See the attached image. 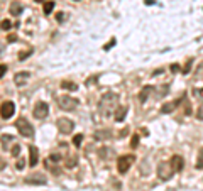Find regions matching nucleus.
I'll return each mask as SVG.
<instances>
[{
	"label": "nucleus",
	"instance_id": "40",
	"mask_svg": "<svg viewBox=\"0 0 203 191\" xmlns=\"http://www.w3.org/2000/svg\"><path fill=\"white\" fill-rule=\"evenodd\" d=\"M36 2H44V0H36Z\"/></svg>",
	"mask_w": 203,
	"mask_h": 191
},
{
	"label": "nucleus",
	"instance_id": "36",
	"mask_svg": "<svg viewBox=\"0 0 203 191\" xmlns=\"http://www.w3.org/2000/svg\"><path fill=\"white\" fill-rule=\"evenodd\" d=\"M5 166H7V162H5V161H4V159H0V171L4 169Z\"/></svg>",
	"mask_w": 203,
	"mask_h": 191
},
{
	"label": "nucleus",
	"instance_id": "34",
	"mask_svg": "<svg viewBox=\"0 0 203 191\" xmlns=\"http://www.w3.org/2000/svg\"><path fill=\"white\" fill-rule=\"evenodd\" d=\"M24 166H26V164H24V161L21 159V161L17 162V169H19V171H22V169H24Z\"/></svg>",
	"mask_w": 203,
	"mask_h": 191
},
{
	"label": "nucleus",
	"instance_id": "37",
	"mask_svg": "<svg viewBox=\"0 0 203 191\" xmlns=\"http://www.w3.org/2000/svg\"><path fill=\"white\" fill-rule=\"evenodd\" d=\"M127 132H129V130H127V129H124V130L120 132V137H125V134H127Z\"/></svg>",
	"mask_w": 203,
	"mask_h": 191
},
{
	"label": "nucleus",
	"instance_id": "20",
	"mask_svg": "<svg viewBox=\"0 0 203 191\" xmlns=\"http://www.w3.org/2000/svg\"><path fill=\"white\" fill-rule=\"evenodd\" d=\"M183 102H185V115H191V105L186 100V97H183Z\"/></svg>",
	"mask_w": 203,
	"mask_h": 191
},
{
	"label": "nucleus",
	"instance_id": "10",
	"mask_svg": "<svg viewBox=\"0 0 203 191\" xmlns=\"http://www.w3.org/2000/svg\"><path fill=\"white\" fill-rule=\"evenodd\" d=\"M26 183H29V184H46V183H48V179H46V176H43L41 173H36V174L27 176Z\"/></svg>",
	"mask_w": 203,
	"mask_h": 191
},
{
	"label": "nucleus",
	"instance_id": "18",
	"mask_svg": "<svg viewBox=\"0 0 203 191\" xmlns=\"http://www.w3.org/2000/svg\"><path fill=\"white\" fill-rule=\"evenodd\" d=\"M151 91H154V88L152 86H144L142 88V91H141V95H139V98H141V102H146L147 100V97H149V93Z\"/></svg>",
	"mask_w": 203,
	"mask_h": 191
},
{
	"label": "nucleus",
	"instance_id": "21",
	"mask_svg": "<svg viewBox=\"0 0 203 191\" xmlns=\"http://www.w3.org/2000/svg\"><path fill=\"white\" fill-rule=\"evenodd\" d=\"M196 167H198V169H203V149L200 151V154H198V159H196Z\"/></svg>",
	"mask_w": 203,
	"mask_h": 191
},
{
	"label": "nucleus",
	"instance_id": "4",
	"mask_svg": "<svg viewBox=\"0 0 203 191\" xmlns=\"http://www.w3.org/2000/svg\"><path fill=\"white\" fill-rule=\"evenodd\" d=\"M173 167H171V164H169V161H163L157 164V176H159L163 181H168V179L173 178Z\"/></svg>",
	"mask_w": 203,
	"mask_h": 191
},
{
	"label": "nucleus",
	"instance_id": "13",
	"mask_svg": "<svg viewBox=\"0 0 203 191\" xmlns=\"http://www.w3.org/2000/svg\"><path fill=\"white\" fill-rule=\"evenodd\" d=\"M127 115V108L125 107H117V110L113 112V117H115V122H124Z\"/></svg>",
	"mask_w": 203,
	"mask_h": 191
},
{
	"label": "nucleus",
	"instance_id": "8",
	"mask_svg": "<svg viewBox=\"0 0 203 191\" xmlns=\"http://www.w3.org/2000/svg\"><path fill=\"white\" fill-rule=\"evenodd\" d=\"M58 129L61 134H71L75 129V122H71L69 119H59L58 120Z\"/></svg>",
	"mask_w": 203,
	"mask_h": 191
},
{
	"label": "nucleus",
	"instance_id": "5",
	"mask_svg": "<svg viewBox=\"0 0 203 191\" xmlns=\"http://www.w3.org/2000/svg\"><path fill=\"white\" fill-rule=\"evenodd\" d=\"M135 161V157L132 156V154H127V156H120L119 159H117V169H119V173L120 174H125L127 171L130 169V166H132V162Z\"/></svg>",
	"mask_w": 203,
	"mask_h": 191
},
{
	"label": "nucleus",
	"instance_id": "24",
	"mask_svg": "<svg viewBox=\"0 0 203 191\" xmlns=\"http://www.w3.org/2000/svg\"><path fill=\"white\" fill-rule=\"evenodd\" d=\"M196 119L198 120H203V103L196 108Z\"/></svg>",
	"mask_w": 203,
	"mask_h": 191
},
{
	"label": "nucleus",
	"instance_id": "41",
	"mask_svg": "<svg viewBox=\"0 0 203 191\" xmlns=\"http://www.w3.org/2000/svg\"><path fill=\"white\" fill-rule=\"evenodd\" d=\"M75 2H80V0H75Z\"/></svg>",
	"mask_w": 203,
	"mask_h": 191
},
{
	"label": "nucleus",
	"instance_id": "17",
	"mask_svg": "<svg viewBox=\"0 0 203 191\" xmlns=\"http://www.w3.org/2000/svg\"><path fill=\"white\" fill-rule=\"evenodd\" d=\"M61 88L63 90H68V91H76V83L73 81H61Z\"/></svg>",
	"mask_w": 203,
	"mask_h": 191
},
{
	"label": "nucleus",
	"instance_id": "35",
	"mask_svg": "<svg viewBox=\"0 0 203 191\" xmlns=\"http://www.w3.org/2000/svg\"><path fill=\"white\" fill-rule=\"evenodd\" d=\"M56 19H58V21H65V14H63V12H59V14H58V15H56Z\"/></svg>",
	"mask_w": 203,
	"mask_h": 191
},
{
	"label": "nucleus",
	"instance_id": "19",
	"mask_svg": "<svg viewBox=\"0 0 203 191\" xmlns=\"http://www.w3.org/2000/svg\"><path fill=\"white\" fill-rule=\"evenodd\" d=\"M52 9H54V2H52V0H48V2L44 4V7H43L44 14H51Z\"/></svg>",
	"mask_w": 203,
	"mask_h": 191
},
{
	"label": "nucleus",
	"instance_id": "39",
	"mask_svg": "<svg viewBox=\"0 0 203 191\" xmlns=\"http://www.w3.org/2000/svg\"><path fill=\"white\" fill-rule=\"evenodd\" d=\"M146 4L147 5H152V4H154V0H146Z\"/></svg>",
	"mask_w": 203,
	"mask_h": 191
},
{
	"label": "nucleus",
	"instance_id": "26",
	"mask_svg": "<svg viewBox=\"0 0 203 191\" xmlns=\"http://www.w3.org/2000/svg\"><path fill=\"white\" fill-rule=\"evenodd\" d=\"M169 90V85H164L163 88H161V91H159V95H157V98H163V97H166V91Z\"/></svg>",
	"mask_w": 203,
	"mask_h": 191
},
{
	"label": "nucleus",
	"instance_id": "11",
	"mask_svg": "<svg viewBox=\"0 0 203 191\" xmlns=\"http://www.w3.org/2000/svg\"><path fill=\"white\" fill-rule=\"evenodd\" d=\"M39 162V149L36 145H29V164L34 167Z\"/></svg>",
	"mask_w": 203,
	"mask_h": 191
},
{
	"label": "nucleus",
	"instance_id": "27",
	"mask_svg": "<svg viewBox=\"0 0 203 191\" xmlns=\"http://www.w3.org/2000/svg\"><path fill=\"white\" fill-rule=\"evenodd\" d=\"M19 154H21V145H14V147H12V156L17 157Z\"/></svg>",
	"mask_w": 203,
	"mask_h": 191
},
{
	"label": "nucleus",
	"instance_id": "2",
	"mask_svg": "<svg viewBox=\"0 0 203 191\" xmlns=\"http://www.w3.org/2000/svg\"><path fill=\"white\" fill-rule=\"evenodd\" d=\"M56 102H58L61 110H65V112H73L78 107V100L73 97H69V95H61V97H58Z\"/></svg>",
	"mask_w": 203,
	"mask_h": 191
},
{
	"label": "nucleus",
	"instance_id": "12",
	"mask_svg": "<svg viewBox=\"0 0 203 191\" xmlns=\"http://www.w3.org/2000/svg\"><path fill=\"white\" fill-rule=\"evenodd\" d=\"M29 78H30V73L22 71V73H17V75L14 76V81H15V85L22 86V85H26V83H27V80H29Z\"/></svg>",
	"mask_w": 203,
	"mask_h": 191
},
{
	"label": "nucleus",
	"instance_id": "33",
	"mask_svg": "<svg viewBox=\"0 0 203 191\" xmlns=\"http://www.w3.org/2000/svg\"><path fill=\"white\" fill-rule=\"evenodd\" d=\"M112 46H115V39H110V43H108L107 46H105V49H107V51H108V49H110V47H112Z\"/></svg>",
	"mask_w": 203,
	"mask_h": 191
},
{
	"label": "nucleus",
	"instance_id": "1",
	"mask_svg": "<svg viewBox=\"0 0 203 191\" xmlns=\"http://www.w3.org/2000/svg\"><path fill=\"white\" fill-rule=\"evenodd\" d=\"M117 102H119V97L113 93H107L102 97V100H100L98 103V110L100 113L103 115V117H108V115H112L113 112L117 110L115 107H117Z\"/></svg>",
	"mask_w": 203,
	"mask_h": 191
},
{
	"label": "nucleus",
	"instance_id": "28",
	"mask_svg": "<svg viewBox=\"0 0 203 191\" xmlns=\"http://www.w3.org/2000/svg\"><path fill=\"white\" fill-rule=\"evenodd\" d=\"M30 53H32V51H26V53H21V54H19V59H21V61L27 59V58H29V56H30Z\"/></svg>",
	"mask_w": 203,
	"mask_h": 191
},
{
	"label": "nucleus",
	"instance_id": "22",
	"mask_svg": "<svg viewBox=\"0 0 203 191\" xmlns=\"http://www.w3.org/2000/svg\"><path fill=\"white\" fill-rule=\"evenodd\" d=\"M10 27H12V24H10V21H2V24H0V29H4V30H9Z\"/></svg>",
	"mask_w": 203,
	"mask_h": 191
},
{
	"label": "nucleus",
	"instance_id": "31",
	"mask_svg": "<svg viewBox=\"0 0 203 191\" xmlns=\"http://www.w3.org/2000/svg\"><path fill=\"white\" fill-rule=\"evenodd\" d=\"M5 73H7V66H5V64H0V78L4 76Z\"/></svg>",
	"mask_w": 203,
	"mask_h": 191
},
{
	"label": "nucleus",
	"instance_id": "16",
	"mask_svg": "<svg viewBox=\"0 0 203 191\" xmlns=\"http://www.w3.org/2000/svg\"><path fill=\"white\" fill-rule=\"evenodd\" d=\"M110 134H112L110 130H97L95 139L97 140H107V139H110Z\"/></svg>",
	"mask_w": 203,
	"mask_h": 191
},
{
	"label": "nucleus",
	"instance_id": "23",
	"mask_svg": "<svg viewBox=\"0 0 203 191\" xmlns=\"http://www.w3.org/2000/svg\"><path fill=\"white\" fill-rule=\"evenodd\" d=\"M81 142H83V135H81V134L75 135V139H73V144L75 145H81Z\"/></svg>",
	"mask_w": 203,
	"mask_h": 191
},
{
	"label": "nucleus",
	"instance_id": "14",
	"mask_svg": "<svg viewBox=\"0 0 203 191\" xmlns=\"http://www.w3.org/2000/svg\"><path fill=\"white\" fill-rule=\"evenodd\" d=\"M179 103H181V100H174V102L164 103V105H163V108H161V112H163V113H171V112H173L174 108L179 105Z\"/></svg>",
	"mask_w": 203,
	"mask_h": 191
},
{
	"label": "nucleus",
	"instance_id": "29",
	"mask_svg": "<svg viewBox=\"0 0 203 191\" xmlns=\"http://www.w3.org/2000/svg\"><path fill=\"white\" fill-rule=\"evenodd\" d=\"M76 166V157H71V159H68V162H66V167H75Z\"/></svg>",
	"mask_w": 203,
	"mask_h": 191
},
{
	"label": "nucleus",
	"instance_id": "30",
	"mask_svg": "<svg viewBox=\"0 0 203 191\" xmlns=\"http://www.w3.org/2000/svg\"><path fill=\"white\" fill-rule=\"evenodd\" d=\"M190 71H191V61H190V63H188V64L185 66V69H183V75H188Z\"/></svg>",
	"mask_w": 203,
	"mask_h": 191
},
{
	"label": "nucleus",
	"instance_id": "38",
	"mask_svg": "<svg viewBox=\"0 0 203 191\" xmlns=\"http://www.w3.org/2000/svg\"><path fill=\"white\" fill-rule=\"evenodd\" d=\"M178 68H179L178 64H173V66H171V69H173V71H178Z\"/></svg>",
	"mask_w": 203,
	"mask_h": 191
},
{
	"label": "nucleus",
	"instance_id": "32",
	"mask_svg": "<svg viewBox=\"0 0 203 191\" xmlns=\"http://www.w3.org/2000/svg\"><path fill=\"white\" fill-rule=\"evenodd\" d=\"M7 41H9V43H15V41H17V36H15V34H10L9 37H7Z\"/></svg>",
	"mask_w": 203,
	"mask_h": 191
},
{
	"label": "nucleus",
	"instance_id": "3",
	"mask_svg": "<svg viewBox=\"0 0 203 191\" xmlns=\"http://www.w3.org/2000/svg\"><path fill=\"white\" fill-rule=\"evenodd\" d=\"M15 127H17L19 134H21L22 137H27V139L34 137V127H32L30 122H27L26 119H19L17 122H15Z\"/></svg>",
	"mask_w": 203,
	"mask_h": 191
},
{
	"label": "nucleus",
	"instance_id": "6",
	"mask_svg": "<svg viewBox=\"0 0 203 191\" xmlns=\"http://www.w3.org/2000/svg\"><path fill=\"white\" fill-rule=\"evenodd\" d=\"M14 112H15V105H14V102H4L2 105H0V115H2V119H10L14 115Z\"/></svg>",
	"mask_w": 203,
	"mask_h": 191
},
{
	"label": "nucleus",
	"instance_id": "25",
	"mask_svg": "<svg viewBox=\"0 0 203 191\" xmlns=\"http://www.w3.org/2000/svg\"><path fill=\"white\" fill-rule=\"evenodd\" d=\"M137 145H139V135H134V137H132V140H130V147L135 149Z\"/></svg>",
	"mask_w": 203,
	"mask_h": 191
},
{
	"label": "nucleus",
	"instance_id": "9",
	"mask_svg": "<svg viewBox=\"0 0 203 191\" xmlns=\"http://www.w3.org/2000/svg\"><path fill=\"white\" fill-rule=\"evenodd\" d=\"M169 164H171V167H173L174 173H179V171H183V167H185V159H183L181 156H173L171 157V161H169Z\"/></svg>",
	"mask_w": 203,
	"mask_h": 191
},
{
	"label": "nucleus",
	"instance_id": "15",
	"mask_svg": "<svg viewBox=\"0 0 203 191\" xmlns=\"http://www.w3.org/2000/svg\"><path fill=\"white\" fill-rule=\"evenodd\" d=\"M10 14H12L14 17H19L22 14V5H21V2H12L10 4Z\"/></svg>",
	"mask_w": 203,
	"mask_h": 191
},
{
	"label": "nucleus",
	"instance_id": "7",
	"mask_svg": "<svg viewBox=\"0 0 203 191\" xmlns=\"http://www.w3.org/2000/svg\"><path fill=\"white\" fill-rule=\"evenodd\" d=\"M49 113V105L46 102H39L34 107V117L36 119H46Z\"/></svg>",
	"mask_w": 203,
	"mask_h": 191
}]
</instances>
